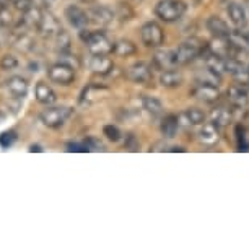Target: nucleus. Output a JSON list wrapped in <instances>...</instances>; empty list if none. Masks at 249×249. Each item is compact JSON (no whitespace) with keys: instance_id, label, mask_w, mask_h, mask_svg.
<instances>
[{"instance_id":"1","label":"nucleus","mask_w":249,"mask_h":249,"mask_svg":"<svg viewBox=\"0 0 249 249\" xmlns=\"http://www.w3.org/2000/svg\"><path fill=\"white\" fill-rule=\"evenodd\" d=\"M80 39L83 44H87L90 54H111L112 53V46L114 43H111L107 39V36L105 35V31H91V30H80Z\"/></svg>"},{"instance_id":"2","label":"nucleus","mask_w":249,"mask_h":249,"mask_svg":"<svg viewBox=\"0 0 249 249\" xmlns=\"http://www.w3.org/2000/svg\"><path fill=\"white\" fill-rule=\"evenodd\" d=\"M155 15L164 23H175L186 15L187 5L182 0H160L155 5Z\"/></svg>"},{"instance_id":"3","label":"nucleus","mask_w":249,"mask_h":249,"mask_svg":"<svg viewBox=\"0 0 249 249\" xmlns=\"http://www.w3.org/2000/svg\"><path fill=\"white\" fill-rule=\"evenodd\" d=\"M209 49V44L202 43L199 39H191L187 43H182L179 48L175 51V57L178 65H187L192 60H196L199 55H202Z\"/></svg>"},{"instance_id":"4","label":"nucleus","mask_w":249,"mask_h":249,"mask_svg":"<svg viewBox=\"0 0 249 249\" xmlns=\"http://www.w3.org/2000/svg\"><path fill=\"white\" fill-rule=\"evenodd\" d=\"M72 112H73V109L69 106H53V107H48V109H44L41 112L39 119L46 127L59 129V127H62L65 124V121L72 116Z\"/></svg>"},{"instance_id":"5","label":"nucleus","mask_w":249,"mask_h":249,"mask_svg":"<svg viewBox=\"0 0 249 249\" xmlns=\"http://www.w3.org/2000/svg\"><path fill=\"white\" fill-rule=\"evenodd\" d=\"M48 77L53 83L69 87L75 82L77 75H75V67H72V65H69L65 62H57V64H53L48 69Z\"/></svg>"},{"instance_id":"6","label":"nucleus","mask_w":249,"mask_h":249,"mask_svg":"<svg viewBox=\"0 0 249 249\" xmlns=\"http://www.w3.org/2000/svg\"><path fill=\"white\" fill-rule=\"evenodd\" d=\"M140 39L147 48H160L164 43V31L157 21H147L140 28Z\"/></svg>"},{"instance_id":"7","label":"nucleus","mask_w":249,"mask_h":249,"mask_svg":"<svg viewBox=\"0 0 249 249\" xmlns=\"http://www.w3.org/2000/svg\"><path fill=\"white\" fill-rule=\"evenodd\" d=\"M125 77H127L130 82L135 83H148L153 80V70H152V64L148 62H135L130 67L125 70Z\"/></svg>"},{"instance_id":"8","label":"nucleus","mask_w":249,"mask_h":249,"mask_svg":"<svg viewBox=\"0 0 249 249\" xmlns=\"http://www.w3.org/2000/svg\"><path fill=\"white\" fill-rule=\"evenodd\" d=\"M191 95L197 98V100L209 103V105H213L220 100V90L217 85H212V83H205V82H199L197 85L191 90Z\"/></svg>"},{"instance_id":"9","label":"nucleus","mask_w":249,"mask_h":249,"mask_svg":"<svg viewBox=\"0 0 249 249\" xmlns=\"http://www.w3.org/2000/svg\"><path fill=\"white\" fill-rule=\"evenodd\" d=\"M87 13H88L90 23H93V25H96V26H107L109 23H112V20H114V17H116V13L106 5L93 7Z\"/></svg>"},{"instance_id":"10","label":"nucleus","mask_w":249,"mask_h":249,"mask_svg":"<svg viewBox=\"0 0 249 249\" xmlns=\"http://www.w3.org/2000/svg\"><path fill=\"white\" fill-rule=\"evenodd\" d=\"M87 65L93 73H98V75H109L112 72V69H114L112 60L105 54H91V57L87 62Z\"/></svg>"},{"instance_id":"11","label":"nucleus","mask_w":249,"mask_h":249,"mask_svg":"<svg viewBox=\"0 0 249 249\" xmlns=\"http://www.w3.org/2000/svg\"><path fill=\"white\" fill-rule=\"evenodd\" d=\"M209 51L213 54L220 55V57L223 59H228V57H234L236 55V51L230 43L228 37H217L213 36V39L209 43Z\"/></svg>"},{"instance_id":"12","label":"nucleus","mask_w":249,"mask_h":249,"mask_svg":"<svg viewBox=\"0 0 249 249\" xmlns=\"http://www.w3.org/2000/svg\"><path fill=\"white\" fill-rule=\"evenodd\" d=\"M64 15L70 25L73 28H78V30L87 28V25L90 23V20H88V13L83 10V8H80L78 5H69L65 8Z\"/></svg>"},{"instance_id":"13","label":"nucleus","mask_w":249,"mask_h":249,"mask_svg":"<svg viewBox=\"0 0 249 249\" xmlns=\"http://www.w3.org/2000/svg\"><path fill=\"white\" fill-rule=\"evenodd\" d=\"M7 91L10 93L15 100H23L28 93V82L23 77H10L7 80Z\"/></svg>"},{"instance_id":"14","label":"nucleus","mask_w":249,"mask_h":249,"mask_svg":"<svg viewBox=\"0 0 249 249\" xmlns=\"http://www.w3.org/2000/svg\"><path fill=\"white\" fill-rule=\"evenodd\" d=\"M205 26H207V30L212 33V36H217V37H228L230 33H231L228 23L225 20H222L220 17H215V15L207 18Z\"/></svg>"},{"instance_id":"15","label":"nucleus","mask_w":249,"mask_h":249,"mask_svg":"<svg viewBox=\"0 0 249 249\" xmlns=\"http://www.w3.org/2000/svg\"><path fill=\"white\" fill-rule=\"evenodd\" d=\"M176 64V57H175V51H157L153 54V67L158 70H168L173 69Z\"/></svg>"},{"instance_id":"16","label":"nucleus","mask_w":249,"mask_h":249,"mask_svg":"<svg viewBox=\"0 0 249 249\" xmlns=\"http://www.w3.org/2000/svg\"><path fill=\"white\" fill-rule=\"evenodd\" d=\"M35 96L41 105H46V106L54 105V103L57 101V95H55V91L46 82H37L36 83Z\"/></svg>"},{"instance_id":"17","label":"nucleus","mask_w":249,"mask_h":249,"mask_svg":"<svg viewBox=\"0 0 249 249\" xmlns=\"http://www.w3.org/2000/svg\"><path fill=\"white\" fill-rule=\"evenodd\" d=\"M60 30H62V26H60L57 18L54 15H51V13H44L43 21H41V26L37 31L43 33L46 37H55V35H57Z\"/></svg>"},{"instance_id":"18","label":"nucleus","mask_w":249,"mask_h":249,"mask_svg":"<svg viewBox=\"0 0 249 249\" xmlns=\"http://www.w3.org/2000/svg\"><path fill=\"white\" fill-rule=\"evenodd\" d=\"M228 101L230 105L234 106V107H243L248 105L249 101V96H248V91L244 90L243 85H233L228 88Z\"/></svg>"},{"instance_id":"19","label":"nucleus","mask_w":249,"mask_h":249,"mask_svg":"<svg viewBox=\"0 0 249 249\" xmlns=\"http://www.w3.org/2000/svg\"><path fill=\"white\" fill-rule=\"evenodd\" d=\"M227 15L230 18V21L233 23L236 28H243L246 25V10L236 2H230L227 7Z\"/></svg>"},{"instance_id":"20","label":"nucleus","mask_w":249,"mask_h":249,"mask_svg":"<svg viewBox=\"0 0 249 249\" xmlns=\"http://www.w3.org/2000/svg\"><path fill=\"white\" fill-rule=\"evenodd\" d=\"M112 54L121 59L132 57V55L137 54V46L129 39H119V41H116L114 46H112Z\"/></svg>"},{"instance_id":"21","label":"nucleus","mask_w":249,"mask_h":249,"mask_svg":"<svg viewBox=\"0 0 249 249\" xmlns=\"http://www.w3.org/2000/svg\"><path fill=\"white\" fill-rule=\"evenodd\" d=\"M230 43H231V46L234 48V51H236V54H246L249 53V37H248V33L244 35L243 31H238L234 30L230 33L228 36Z\"/></svg>"},{"instance_id":"22","label":"nucleus","mask_w":249,"mask_h":249,"mask_svg":"<svg viewBox=\"0 0 249 249\" xmlns=\"http://www.w3.org/2000/svg\"><path fill=\"white\" fill-rule=\"evenodd\" d=\"M204 62H205V67L210 69L212 72L218 73V75H223L227 72V65H225V59L220 57V55L210 53L209 49L205 51V55H204Z\"/></svg>"},{"instance_id":"23","label":"nucleus","mask_w":249,"mask_h":249,"mask_svg":"<svg viewBox=\"0 0 249 249\" xmlns=\"http://www.w3.org/2000/svg\"><path fill=\"white\" fill-rule=\"evenodd\" d=\"M182 73L179 70H175V69H168V70H163L161 75H160V83L166 88H176L179 87L182 83Z\"/></svg>"},{"instance_id":"24","label":"nucleus","mask_w":249,"mask_h":249,"mask_svg":"<svg viewBox=\"0 0 249 249\" xmlns=\"http://www.w3.org/2000/svg\"><path fill=\"white\" fill-rule=\"evenodd\" d=\"M161 134L164 135V139H173L179 129V116L176 114H168L163 117L161 121Z\"/></svg>"},{"instance_id":"25","label":"nucleus","mask_w":249,"mask_h":249,"mask_svg":"<svg viewBox=\"0 0 249 249\" xmlns=\"http://www.w3.org/2000/svg\"><path fill=\"white\" fill-rule=\"evenodd\" d=\"M210 119H212V124L218 130L225 129L230 122H231V112H230L227 107H215L212 111V114H210Z\"/></svg>"},{"instance_id":"26","label":"nucleus","mask_w":249,"mask_h":249,"mask_svg":"<svg viewBox=\"0 0 249 249\" xmlns=\"http://www.w3.org/2000/svg\"><path fill=\"white\" fill-rule=\"evenodd\" d=\"M199 139L207 147H212V145L218 142V129L215 127L212 122H210V124H204V127H202L199 132Z\"/></svg>"},{"instance_id":"27","label":"nucleus","mask_w":249,"mask_h":249,"mask_svg":"<svg viewBox=\"0 0 249 249\" xmlns=\"http://www.w3.org/2000/svg\"><path fill=\"white\" fill-rule=\"evenodd\" d=\"M44 12L41 10L39 7H31L30 10L23 13V21L26 23L28 28H35V30H39L41 21H43Z\"/></svg>"},{"instance_id":"28","label":"nucleus","mask_w":249,"mask_h":249,"mask_svg":"<svg viewBox=\"0 0 249 249\" xmlns=\"http://www.w3.org/2000/svg\"><path fill=\"white\" fill-rule=\"evenodd\" d=\"M142 106L143 109L150 112L152 116H160L163 112V103L158 100V98L153 96H143L142 98Z\"/></svg>"},{"instance_id":"29","label":"nucleus","mask_w":249,"mask_h":249,"mask_svg":"<svg viewBox=\"0 0 249 249\" xmlns=\"http://www.w3.org/2000/svg\"><path fill=\"white\" fill-rule=\"evenodd\" d=\"M182 116L187 119V124L189 125H200L205 122V112L197 109V107H189V109L184 111Z\"/></svg>"},{"instance_id":"30","label":"nucleus","mask_w":249,"mask_h":249,"mask_svg":"<svg viewBox=\"0 0 249 249\" xmlns=\"http://www.w3.org/2000/svg\"><path fill=\"white\" fill-rule=\"evenodd\" d=\"M116 17L119 18L121 21H130L135 17V12L129 3L119 2L117 3V8H116Z\"/></svg>"},{"instance_id":"31","label":"nucleus","mask_w":249,"mask_h":249,"mask_svg":"<svg viewBox=\"0 0 249 249\" xmlns=\"http://www.w3.org/2000/svg\"><path fill=\"white\" fill-rule=\"evenodd\" d=\"M55 44H57V49L60 51V54H64V53H69L70 51V36H69V33L65 31V30H60L57 35H55Z\"/></svg>"},{"instance_id":"32","label":"nucleus","mask_w":249,"mask_h":249,"mask_svg":"<svg viewBox=\"0 0 249 249\" xmlns=\"http://www.w3.org/2000/svg\"><path fill=\"white\" fill-rule=\"evenodd\" d=\"M103 135H106V139H109L111 142H117L121 139V130L117 125H112V124H106L103 127Z\"/></svg>"},{"instance_id":"33","label":"nucleus","mask_w":249,"mask_h":249,"mask_svg":"<svg viewBox=\"0 0 249 249\" xmlns=\"http://www.w3.org/2000/svg\"><path fill=\"white\" fill-rule=\"evenodd\" d=\"M236 140H238V150H239V152H248L249 143L246 140V130H244L241 125H238V127H236Z\"/></svg>"},{"instance_id":"34","label":"nucleus","mask_w":249,"mask_h":249,"mask_svg":"<svg viewBox=\"0 0 249 249\" xmlns=\"http://www.w3.org/2000/svg\"><path fill=\"white\" fill-rule=\"evenodd\" d=\"M18 67V59L15 57V55H3L2 59H0V69L2 70H13Z\"/></svg>"},{"instance_id":"35","label":"nucleus","mask_w":249,"mask_h":249,"mask_svg":"<svg viewBox=\"0 0 249 249\" xmlns=\"http://www.w3.org/2000/svg\"><path fill=\"white\" fill-rule=\"evenodd\" d=\"M13 25V15L7 5H0V26Z\"/></svg>"},{"instance_id":"36","label":"nucleus","mask_w":249,"mask_h":249,"mask_svg":"<svg viewBox=\"0 0 249 249\" xmlns=\"http://www.w3.org/2000/svg\"><path fill=\"white\" fill-rule=\"evenodd\" d=\"M124 147L127 148L129 152H137L140 148V142L134 134H127L125 135V140H124Z\"/></svg>"},{"instance_id":"37","label":"nucleus","mask_w":249,"mask_h":249,"mask_svg":"<svg viewBox=\"0 0 249 249\" xmlns=\"http://www.w3.org/2000/svg\"><path fill=\"white\" fill-rule=\"evenodd\" d=\"M12 5L15 7V10L25 13L30 10L31 7H35V2H33V0H13Z\"/></svg>"},{"instance_id":"38","label":"nucleus","mask_w":249,"mask_h":249,"mask_svg":"<svg viewBox=\"0 0 249 249\" xmlns=\"http://www.w3.org/2000/svg\"><path fill=\"white\" fill-rule=\"evenodd\" d=\"M83 145L87 147V152H90V150H103V145L100 140H96L95 137H88L85 139V142Z\"/></svg>"},{"instance_id":"39","label":"nucleus","mask_w":249,"mask_h":249,"mask_svg":"<svg viewBox=\"0 0 249 249\" xmlns=\"http://www.w3.org/2000/svg\"><path fill=\"white\" fill-rule=\"evenodd\" d=\"M168 152H186V148H182V147H171V148H168Z\"/></svg>"},{"instance_id":"40","label":"nucleus","mask_w":249,"mask_h":249,"mask_svg":"<svg viewBox=\"0 0 249 249\" xmlns=\"http://www.w3.org/2000/svg\"><path fill=\"white\" fill-rule=\"evenodd\" d=\"M43 2H44L46 7H51V5H54V3H55V0H43Z\"/></svg>"},{"instance_id":"41","label":"nucleus","mask_w":249,"mask_h":249,"mask_svg":"<svg viewBox=\"0 0 249 249\" xmlns=\"http://www.w3.org/2000/svg\"><path fill=\"white\" fill-rule=\"evenodd\" d=\"M8 3H13V0H0V5H8Z\"/></svg>"},{"instance_id":"42","label":"nucleus","mask_w":249,"mask_h":249,"mask_svg":"<svg viewBox=\"0 0 249 249\" xmlns=\"http://www.w3.org/2000/svg\"><path fill=\"white\" fill-rule=\"evenodd\" d=\"M80 3H87V5H90V3H93L95 0H78Z\"/></svg>"},{"instance_id":"43","label":"nucleus","mask_w":249,"mask_h":249,"mask_svg":"<svg viewBox=\"0 0 249 249\" xmlns=\"http://www.w3.org/2000/svg\"><path fill=\"white\" fill-rule=\"evenodd\" d=\"M35 150H36V152H41V148L37 147V145H36V147H35V145H33V147L30 148V152H35Z\"/></svg>"},{"instance_id":"44","label":"nucleus","mask_w":249,"mask_h":249,"mask_svg":"<svg viewBox=\"0 0 249 249\" xmlns=\"http://www.w3.org/2000/svg\"><path fill=\"white\" fill-rule=\"evenodd\" d=\"M3 121H5V114H3V112L0 111V122H3Z\"/></svg>"},{"instance_id":"45","label":"nucleus","mask_w":249,"mask_h":249,"mask_svg":"<svg viewBox=\"0 0 249 249\" xmlns=\"http://www.w3.org/2000/svg\"><path fill=\"white\" fill-rule=\"evenodd\" d=\"M248 73H249V67H248Z\"/></svg>"},{"instance_id":"46","label":"nucleus","mask_w":249,"mask_h":249,"mask_svg":"<svg viewBox=\"0 0 249 249\" xmlns=\"http://www.w3.org/2000/svg\"><path fill=\"white\" fill-rule=\"evenodd\" d=\"M248 37H249V33H248Z\"/></svg>"}]
</instances>
